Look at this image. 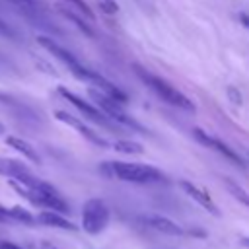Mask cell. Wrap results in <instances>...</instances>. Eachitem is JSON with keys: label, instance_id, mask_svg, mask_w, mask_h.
<instances>
[{"label": "cell", "instance_id": "21", "mask_svg": "<svg viewBox=\"0 0 249 249\" xmlns=\"http://www.w3.org/2000/svg\"><path fill=\"white\" fill-rule=\"evenodd\" d=\"M8 222H12L10 220V214H8V206H4L0 202V224H8Z\"/></svg>", "mask_w": 249, "mask_h": 249}, {"label": "cell", "instance_id": "26", "mask_svg": "<svg viewBox=\"0 0 249 249\" xmlns=\"http://www.w3.org/2000/svg\"><path fill=\"white\" fill-rule=\"evenodd\" d=\"M0 33H4V35H10V29H8V27H6L2 21H0Z\"/></svg>", "mask_w": 249, "mask_h": 249}, {"label": "cell", "instance_id": "3", "mask_svg": "<svg viewBox=\"0 0 249 249\" xmlns=\"http://www.w3.org/2000/svg\"><path fill=\"white\" fill-rule=\"evenodd\" d=\"M88 95H89V99H91V103H95V107L97 109H101L113 123H119V124H123V126H126V128H134V130H140V132H146V128L136 121V119H132L128 113H124L123 109H121V105L123 103H119V101H115V99H111V97H107L105 93H101L99 89H95V88H89L88 89Z\"/></svg>", "mask_w": 249, "mask_h": 249}, {"label": "cell", "instance_id": "7", "mask_svg": "<svg viewBox=\"0 0 249 249\" xmlns=\"http://www.w3.org/2000/svg\"><path fill=\"white\" fill-rule=\"evenodd\" d=\"M58 93H60L66 101H70V103H72V105H74V107H76L84 117H88L89 121H93V123H97V124H101V126H107V128H109V126H113V121H111V119H109L101 109H97L91 101L82 99L80 95L72 93L70 89H66V88H62V86L58 88Z\"/></svg>", "mask_w": 249, "mask_h": 249}, {"label": "cell", "instance_id": "15", "mask_svg": "<svg viewBox=\"0 0 249 249\" xmlns=\"http://www.w3.org/2000/svg\"><path fill=\"white\" fill-rule=\"evenodd\" d=\"M8 214H10V220L12 222H19V224H25V226L35 224V216L27 208H23V206H10L8 208Z\"/></svg>", "mask_w": 249, "mask_h": 249}, {"label": "cell", "instance_id": "5", "mask_svg": "<svg viewBox=\"0 0 249 249\" xmlns=\"http://www.w3.org/2000/svg\"><path fill=\"white\" fill-rule=\"evenodd\" d=\"M37 43L45 49V51H49L54 58H58L78 80H84V82H89V78H91V74H93V70H89V68H86L70 51H66L64 47H60L54 39H51V37H47V35H39L37 37Z\"/></svg>", "mask_w": 249, "mask_h": 249}, {"label": "cell", "instance_id": "2", "mask_svg": "<svg viewBox=\"0 0 249 249\" xmlns=\"http://www.w3.org/2000/svg\"><path fill=\"white\" fill-rule=\"evenodd\" d=\"M109 167V175L126 181V183H134V185H148V183H161L165 179V175L146 163H132V161H107L105 163Z\"/></svg>", "mask_w": 249, "mask_h": 249}, {"label": "cell", "instance_id": "23", "mask_svg": "<svg viewBox=\"0 0 249 249\" xmlns=\"http://www.w3.org/2000/svg\"><path fill=\"white\" fill-rule=\"evenodd\" d=\"M14 2L16 6H21V8H35V0H10Z\"/></svg>", "mask_w": 249, "mask_h": 249}, {"label": "cell", "instance_id": "28", "mask_svg": "<svg viewBox=\"0 0 249 249\" xmlns=\"http://www.w3.org/2000/svg\"><path fill=\"white\" fill-rule=\"evenodd\" d=\"M241 245L249 249V237H247V235H243V237H241Z\"/></svg>", "mask_w": 249, "mask_h": 249}, {"label": "cell", "instance_id": "4", "mask_svg": "<svg viewBox=\"0 0 249 249\" xmlns=\"http://www.w3.org/2000/svg\"><path fill=\"white\" fill-rule=\"evenodd\" d=\"M111 212L105 200L101 198H89L82 206V230L89 235L101 233L109 224Z\"/></svg>", "mask_w": 249, "mask_h": 249}, {"label": "cell", "instance_id": "20", "mask_svg": "<svg viewBox=\"0 0 249 249\" xmlns=\"http://www.w3.org/2000/svg\"><path fill=\"white\" fill-rule=\"evenodd\" d=\"M66 18H70L72 21H76V25H78V27H80V29H82L84 33H88V35H93V33H91V29H89V27H88V25H86V23H84L82 19H78V18H76L74 14H70V12H66Z\"/></svg>", "mask_w": 249, "mask_h": 249}, {"label": "cell", "instance_id": "8", "mask_svg": "<svg viewBox=\"0 0 249 249\" xmlns=\"http://www.w3.org/2000/svg\"><path fill=\"white\" fill-rule=\"evenodd\" d=\"M193 136H195L196 142H200L204 148H210V150L222 154L226 160H230V161L235 163L237 167H243V160H241V158L237 156V152H233V148H230L226 142L218 140L216 136H210L208 132H204V130H200V128H193Z\"/></svg>", "mask_w": 249, "mask_h": 249}, {"label": "cell", "instance_id": "1", "mask_svg": "<svg viewBox=\"0 0 249 249\" xmlns=\"http://www.w3.org/2000/svg\"><path fill=\"white\" fill-rule=\"evenodd\" d=\"M132 68H134L136 76L144 82V86H146L150 91H154L161 101H165V103H169V105H173V107H179V109H183V111H191V113L195 111V103H193L185 93H181L179 89H175L169 82H165L163 78H160V76L148 72L146 68H142V66H138V64H132Z\"/></svg>", "mask_w": 249, "mask_h": 249}, {"label": "cell", "instance_id": "18", "mask_svg": "<svg viewBox=\"0 0 249 249\" xmlns=\"http://www.w3.org/2000/svg\"><path fill=\"white\" fill-rule=\"evenodd\" d=\"M97 6L101 8V12L111 14V16L119 12V4H117L115 0H97Z\"/></svg>", "mask_w": 249, "mask_h": 249}, {"label": "cell", "instance_id": "16", "mask_svg": "<svg viewBox=\"0 0 249 249\" xmlns=\"http://www.w3.org/2000/svg\"><path fill=\"white\" fill-rule=\"evenodd\" d=\"M111 146H113V150H117L121 154H142V144L132 142V140H117Z\"/></svg>", "mask_w": 249, "mask_h": 249}, {"label": "cell", "instance_id": "6", "mask_svg": "<svg viewBox=\"0 0 249 249\" xmlns=\"http://www.w3.org/2000/svg\"><path fill=\"white\" fill-rule=\"evenodd\" d=\"M0 175L6 179H14L19 185L27 187V189H41L45 185L43 179H39L23 161L12 160V158H2L0 156Z\"/></svg>", "mask_w": 249, "mask_h": 249}, {"label": "cell", "instance_id": "24", "mask_svg": "<svg viewBox=\"0 0 249 249\" xmlns=\"http://www.w3.org/2000/svg\"><path fill=\"white\" fill-rule=\"evenodd\" d=\"M0 249H23V247H19V245H16V243H12V241L0 239Z\"/></svg>", "mask_w": 249, "mask_h": 249}, {"label": "cell", "instance_id": "13", "mask_svg": "<svg viewBox=\"0 0 249 249\" xmlns=\"http://www.w3.org/2000/svg\"><path fill=\"white\" fill-rule=\"evenodd\" d=\"M6 144L10 146V148H14L18 154H21L25 160H29L31 163H41V156H39V152L33 148V144H29L27 140H23V138H19V136H14V134H6Z\"/></svg>", "mask_w": 249, "mask_h": 249}, {"label": "cell", "instance_id": "27", "mask_svg": "<svg viewBox=\"0 0 249 249\" xmlns=\"http://www.w3.org/2000/svg\"><path fill=\"white\" fill-rule=\"evenodd\" d=\"M6 132H8V130H6V124L0 121V136H6Z\"/></svg>", "mask_w": 249, "mask_h": 249}, {"label": "cell", "instance_id": "19", "mask_svg": "<svg viewBox=\"0 0 249 249\" xmlns=\"http://www.w3.org/2000/svg\"><path fill=\"white\" fill-rule=\"evenodd\" d=\"M66 2H70V4H74V6H76V8H78V10H80V12H82V14L86 16V18H89V19H93V12L89 10V6H88V4L84 2V0H66Z\"/></svg>", "mask_w": 249, "mask_h": 249}, {"label": "cell", "instance_id": "22", "mask_svg": "<svg viewBox=\"0 0 249 249\" xmlns=\"http://www.w3.org/2000/svg\"><path fill=\"white\" fill-rule=\"evenodd\" d=\"M228 95H230V99H231V101H235L237 105L241 103V95H239V91H237L235 88H228Z\"/></svg>", "mask_w": 249, "mask_h": 249}, {"label": "cell", "instance_id": "9", "mask_svg": "<svg viewBox=\"0 0 249 249\" xmlns=\"http://www.w3.org/2000/svg\"><path fill=\"white\" fill-rule=\"evenodd\" d=\"M54 119H56V121H60V123H64V124H68V126H72L74 130H78L86 140H89V142H91V144H95V146H109V142H107V140H103V138H101L99 134H95L88 124H84L78 117H74V115H70V113L56 109V111H54Z\"/></svg>", "mask_w": 249, "mask_h": 249}, {"label": "cell", "instance_id": "10", "mask_svg": "<svg viewBox=\"0 0 249 249\" xmlns=\"http://www.w3.org/2000/svg\"><path fill=\"white\" fill-rule=\"evenodd\" d=\"M35 222H39V224H43V226H49V228L64 230V231H76V230H78V226H76L72 220H68L64 214H60V212H56V210H49V208L41 210V212L35 216Z\"/></svg>", "mask_w": 249, "mask_h": 249}, {"label": "cell", "instance_id": "17", "mask_svg": "<svg viewBox=\"0 0 249 249\" xmlns=\"http://www.w3.org/2000/svg\"><path fill=\"white\" fill-rule=\"evenodd\" d=\"M226 187H228V191H230V193H231V195H233V196H235L243 206H247V208H249V193H247V191H243L239 185L231 183L230 179H226Z\"/></svg>", "mask_w": 249, "mask_h": 249}, {"label": "cell", "instance_id": "11", "mask_svg": "<svg viewBox=\"0 0 249 249\" xmlns=\"http://www.w3.org/2000/svg\"><path fill=\"white\" fill-rule=\"evenodd\" d=\"M179 185H181V189L187 193V196H191L198 206H202V208H204L206 212H210L212 216H220L218 206L214 204V200L210 198V195H208L204 189H200V187H196V185H193V183H189V181H181Z\"/></svg>", "mask_w": 249, "mask_h": 249}, {"label": "cell", "instance_id": "14", "mask_svg": "<svg viewBox=\"0 0 249 249\" xmlns=\"http://www.w3.org/2000/svg\"><path fill=\"white\" fill-rule=\"evenodd\" d=\"M144 222L152 230H158V231H161L165 235H185V230L177 222H173V220H169L165 216H146Z\"/></svg>", "mask_w": 249, "mask_h": 249}, {"label": "cell", "instance_id": "12", "mask_svg": "<svg viewBox=\"0 0 249 249\" xmlns=\"http://www.w3.org/2000/svg\"><path fill=\"white\" fill-rule=\"evenodd\" d=\"M89 84H93V88H95V89H99L101 93H105L107 97H111V99H115V101H119V103H126V99H128L124 91H121L113 82H109L107 78H103V76H101V74H97V72H93V74H91Z\"/></svg>", "mask_w": 249, "mask_h": 249}, {"label": "cell", "instance_id": "25", "mask_svg": "<svg viewBox=\"0 0 249 249\" xmlns=\"http://www.w3.org/2000/svg\"><path fill=\"white\" fill-rule=\"evenodd\" d=\"M241 21H243V25L249 29V16H247V14H241Z\"/></svg>", "mask_w": 249, "mask_h": 249}]
</instances>
